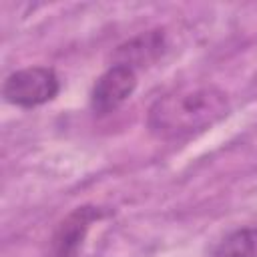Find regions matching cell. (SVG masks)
<instances>
[{
	"instance_id": "cell-3",
	"label": "cell",
	"mask_w": 257,
	"mask_h": 257,
	"mask_svg": "<svg viewBox=\"0 0 257 257\" xmlns=\"http://www.w3.org/2000/svg\"><path fill=\"white\" fill-rule=\"evenodd\" d=\"M137 70L114 62L108 66L92 84L88 104L94 114L114 112L122 102H126L137 88Z\"/></svg>"
},
{
	"instance_id": "cell-1",
	"label": "cell",
	"mask_w": 257,
	"mask_h": 257,
	"mask_svg": "<svg viewBox=\"0 0 257 257\" xmlns=\"http://www.w3.org/2000/svg\"><path fill=\"white\" fill-rule=\"evenodd\" d=\"M229 112V96L223 88L203 84H183L159 96L147 114L149 133L163 141H183L195 137Z\"/></svg>"
},
{
	"instance_id": "cell-2",
	"label": "cell",
	"mask_w": 257,
	"mask_h": 257,
	"mask_svg": "<svg viewBox=\"0 0 257 257\" xmlns=\"http://www.w3.org/2000/svg\"><path fill=\"white\" fill-rule=\"evenodd\" d=\"M60 90V78L50 66H26L10 72L2 86L6 102L20 108H34L50 102Z\"/></svg>"
},
{
	"instance_id": "cell-6",
	"label": "cell",
	"mask_w": 257,
	"mask_h": 257,
	"mask_svg": "<svg viewBox=\"0 0 257 257\" xmlns=\"http://www.w3.org/2000/svg\"><path fill=\"white\" fill-rule=\"evenodd\" d=\"M211 257H257V227L231 231L215 247Z\"/></svg>"
},
{
	"instance_id": "cell-5",
	"label": "cell",
	"mask_w": 257,
	"mask_h": 257,
	"mask_svg": "<svg viewBox=\"0 0 257 257\" xmlns=\"http://www.w3.org/2000/svg\"><path fill=\"white\" fill-rule=\"evenodd\" d=\"M165 46H167V42H165L163 30H149V32H143V34L131 38L128 42L120 44L116 48L114 58L118 64H126L137 70V66H145L149 62L157 60L163 54Z\"/></svg>"
},
{
	"instance_id": "cell-4",
	"label": "cell",
	"mask_w": 257,
	"mask_h": 257,
	"mask_svg": "<svg viewBox=\"0 0 257 257\" xmlns=\"http://www.w3.org/2000/svg\"><path fill=\"white\" fill-rule=\"evenodd\" d=\"M104 217V209L94 205H82L72 209L54 229L52 235V253L54 257H76L82 247L88 229Z\"/></svg>"
}]
</instances>
